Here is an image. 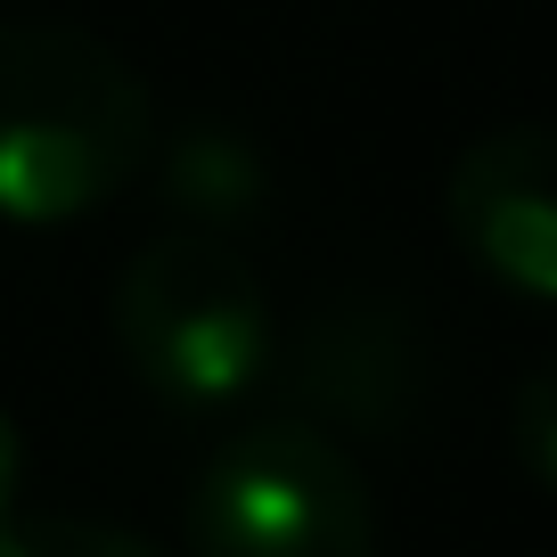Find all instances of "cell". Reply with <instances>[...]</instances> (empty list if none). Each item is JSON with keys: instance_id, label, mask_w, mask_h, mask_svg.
<instances>
[{"instance_id": "cell-1", "label": "cell", "mask_w": 557, "mask_h": 557, "mask_svg": "<svg viewBox=\"0 0 557 557\" xmlns=\"http://www.w3.org/2000/svg\"><path fill=\"white\" fill-rule=\"evenodd\" d=\"M157 157L148 74L58 17H0V222L58 230L123 197Z\"/></svg>"}, {"instance_id": "cell-2", "label": "cell", "mask_w": 557, "mask_h": 557, "mask_svg": "<svg viewBox=\"0 0 557 557\" xmlns=\"http://www.w3.org/2000/svg\"><path fill=\"white\" fill-rule=\"evenodd\" d=\"M107 320H115L132 377L181 418L230 410V401L262 394V377H271L278 320L255 262L230 238H197V230L148 238L115 271Z\"/></svg>"}, {"instance_id": "cell-3", "label": "cell", "mask_w": 557, "mask_h": 557, "mask_svg": "<svg viewBox=\"0 0 557 557\" xmlns=\"http://www.w3.org/2000/svg\"><path fill=\"white\" fill-rule=\"evenodd\" d=\"M189 557H377V500L345 443L255 418L197 468Z\"/></svg>"}, {"instance_id": "cell-4", "label": "cell", "mask_w": 557, "mask_h": 557, "mask_svg": "<svg viewBox=\"0 0 557 557\" xmlns=\"http://www.w3.org/2000/svg\"><path fill=\"white\" fill-rule=\"evenodd\" d=\"M262 394H278L312 435L329 443H401L435 394V345L410 296L394 287H336L296 320V336L271 345V377Z\"/></svg>"}, {"instance_id": "cell-5", "label": "cell", "mask_w": 557, "mask_h": 557, "mask_svg": "<svg viewBox=\"0 0 557 557\" xmlns=\"http://www.w3.org/2000/svg\"><path fill=\"white\" fill-rule=\"evenodd\" d=\"M451 238L492 287L557 304V123H500L451 164Z\"/></svg>"}, {"instance_id": "cell-6", "label": "cell", "mask_w": 557, "mask_h": 557, "mask_svg": "<svg viewBox=\"0 0 557 557\" xmlns=\"http://www.w3.org/2000/svg\"><path fill=\"white\" fill-rule=\"evenodd\" d=\"M148 164H157L164 213H173L181 230H197V238H230V230H246L271 206V164H262L255 132H238V123H222V115L181 123Z\"/></svg>"}, {"instance_id": "cell-7", "label": "cell", "mask_w": 557, "mask_h": 557, "mask_svg": "<svg viewBox=\"0 0 557 557\" xmlns=\"http://www.w3.org/2000/svg\"><path fill=\"white\" fill-rule=\"evenodd\" d=\"M0 557H164L148 533L107 517H66V508H17L0 524Z\"/></svg>"}, {"instance_id": "cell-8", "label": "cell", "mask_w": 557, "mask_h": 557, "mask_svg": "<svg viewBox=\"0 0 557 557\" xmlns=\"http://www.w3.org/2000/svg\"><path fill=\"white\" fill-rule=\"evenodd\" d=\"M508 443H517V468L557 500V352L524 369L517 401H508Z\"/></svg>"}, {"instance_id": "cell-9", "label": "cell", "mask_w": 557, "mask_h": 557, "mask_svg": "<svg viewBox=\"0 0 557 557\" xmlns=\"http://www.w3.org/2000/svg\"><path fill=\"white\" fill-rule=\"evenodd\" d=\"M17 492H25V426L0 410V524L17 517Z\"/></svg>"}]
</instances>
